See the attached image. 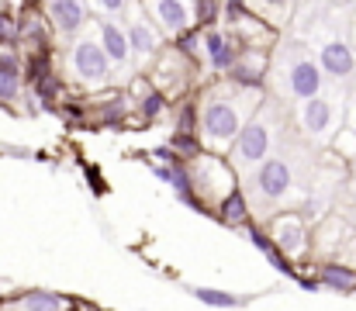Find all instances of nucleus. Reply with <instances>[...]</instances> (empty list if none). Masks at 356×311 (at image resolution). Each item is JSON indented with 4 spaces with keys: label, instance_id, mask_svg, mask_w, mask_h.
Returning <instances> with one entry per match:
<instances>
[{
    "label": "nucleus",
    "instance_id": "nucleus-15",
    "mask_svg": "<svg viewBox=\"0 0 356 311\" xmlns=\"http://www.w3.org/2000/svg\"><path fill=\"white\" fill-rule=\"evenodd\" d=\"M76 305L59 294V291H45V287H31V291H21L14 294L10 301H3L0 311H73Z\"/></svg>",
    "mask_w": 356,
    "mask_h": 311
},
{
    "label": "nucleus",
    "instance_id": "nucleus-2",
    "mask_svg": "<svg viewBox=\"0 0 356 311\" xmlns=\"http://www.w3.org/2000/svg\"><path fill=\"white\" fill-rule=\"evenodd\" d=\"M187 180L204 211L218 207L232 191H238V173L229 166L225 156L215 152H197L194 159H187Z\"/></svg>",
    "mask_w": 356,
    "mask_h": 311
},
{
    "label": "nucleus",
    "instance_id": "nucleus-8",
    "mask_svg": "<svg viewBox=\"0 0 356 311\" xmlns=\"http://www.w3.org/2000/svg\"><path fill=\"white\" fill-rule=\"evenodd\" d=\"M301 128L305 135H312L315 142H329L343 131V111L332 97H315V101L301 104Z\"/></svg>",
    "mask_w": 356,
    "mask_h": 311
},
{
    "label": "nucleus",
    "instance_id": "nucleus-21",
    "mask_svg": "<svg viewBox=\"0 0 356 311\" xmlns=\"http://www.w3.org/2000/svg\"><path fill=\"white\" fill-rule=\"evenodd\" d=\"M166 104H170V101H166L159 90H149V94H145V101L138 104V111H142V121H156V118H163Z\"/></svg>",
    "mask_w": 356,
    "mask_h": 311
},
{
    "label": "nucleus",
    "instance_id": "nucleus-29",
    "mask_svg": "<svg viewBox=\"0 0 356 311\" xmlns=\"http://www.w3.org/2000/svg\"><path fill=\"white\" fill-rule=\"evenodd\" d=\"M346 114H350V125H346V128H353L356 131V94L350 97V111H346Z\"/></svg>",
    "mask_w": 356,
    "mask_h": 311
},
{
    "label": "nucleus",
    "instance_id": "nucleus-24",
    "mask_svg": "<svg viewBox=\"0 0 356 311\" xmlns=\"http://www.w3.org/2000/svg\"><path fill=\"white\" fill-rule=\"evenodd\" d=\"M21 83L24 77H14V73H0V104H10L21 97Z\"/></svg>",
    "mask_w": 356,
    "mask_h": 311
},
{
    "label": "nucleus",
    "instance_id": "nucleus-4",
    "mask_svg": "<svg viewBox=\"0 0 356 311\" xmlns=\"http://www.w3.org/2000/svg\"><path fill=\"white\" fill-rule=\"evenodd\" d=\"M66 66H70V73H73L80 83H87V87L108 83V80H111V70H115L111 59L104 56L97 35H80V38H73V45L66 49Z\"/></svg>",
    "mask_w": 356,
    "mask_h": 311
},
{
    "label": "nucleus",
    "instance_id": "nucleus-13",
    "mask_svg": "<svg viewBox=\"0 0 356 311\" xmlns=\"http://www.w3.org/2000/svg\"><path fill=\"white\" fill-rule=\"evenodd\" d=\"M45 21H52V28L59 35H80L90 24V3L87 0H49L42 3Z\"/></svg>",
    "mask_w": 356,
    "mask_h": 311
},
{
    "label": "nucleus",
    "instance_id": "nucleus-28",
    "mask_svg": "<svg viewBox=\"0 0 356 311\" xmlns=\"http://www.w3.org/2000/svg\"><path fill=\"white\" fill-rule=\"evenodd\" d=\"M294 280H298V284H301L305 291H322V287H318V280H315V273H312V277H301V273H298Z\"/></svg>",
    "mask_w": 356,
    "mask_h": 311
},
{
    "label": "nucleus",
    "instance_id": "nucleus-3",
    "mask_svg": "<svg viewBox=\"0 0 356 311\" xmlns=\"http://www.w3.org/2000/svg\"><path fill=\"white\" fill-rule=\"evenodd\" d=\"M270 149H273V128H270V121L256 111L245 125H242V131H238V138L232 142V149H229V166L232 170H256L263 159H270Z\"/></svg>",
    "mask_w": 356,
    "mask_h": 311
},
{
    "label": "nucleus",
    "instance_id": "nucleus-1",
    "mask_svg": "<svg viewBox=\"0 0 356 311\" xmlns=\"http://www.w3.org/2000/svg\"><path fill=\"white\" fill-rule=\"evenodd\" d=\"M263 101L259 90H242L229 80H218L215 87H208L197 101V138L204 152L215 156H229L232 142L238 138L242 125L259 111L256 104Z\"/></svg>",
    "mask_w": 356,
    "mask_h": 311
},
{
    "label": "nucleus",
    "instance_id": "nucleus-25",
    "mask_svg": "<svg viewBox=\"0 0 356 311\" xmlns=\"http://www.w3.org/2000/svg\"><path fill=\"white\" fill-rule=\"evenodd\" d=\"M90 10L108 14V21H111V17H118V14H128V10H131V0H97V3H90Z\"/></svg>",
    "mask_w": 356,
    "mask_h": 311
},
{
    "label": "nucleus",
    "instance_id": "nucleus-12",
    "mask_svg": "<svg viewBox=\"0 0 356 311\" xmlns=\"http://www.w3.org/2000/svg\"><path fill=\"white\" fill-rule=\"evenodd\" d=\"M315 63L322 70V77H332V80H346L356 73V49L346 38H325L315 52Z\"/></svg>",
    "mask_w": 356,
    "mask_h": 311
},
{
    "label": "nucleus",
    "instance_id": "nucleus-27",
    "mask_svg": "<svg viewBox=\"0 0 356 311\" xmlns=\"http://www.w3.org/2000/svg\"><path fill=\"white\" fill-rule=\"evenodd\" d=\"M332 149H339L343 156H356V131L353 128H346V125H343V131L332 138Z\"/></svg>",
    "mask_w": 356,
    "mask_h": 311
},
{
    "label": "nucleus",
    "instance_id": "nucleus-9",
    "mask_svg": "<svg viewBox=\"0 0 356 311\" xmlns=\"http://www.w3.org/2000/svg\"><path fill=\"white\" fill-rule=\"evenodd\" d=\"M142 14L149 17V24L163 35V38H177L184 35L187 28H194V14H191V3L184 0H145L138 3Z\"/></svg>",
    "mask_w": 356,
    "mask_h": 311
},
{
    "label": "nucleus",
    "instance_id": "nucleus-26",
    "mask_svg": "<svg viewBox=\"0 0 356 311\" xmlns=\"http://www.w3.org/2000/svg\"><path fill=\"white\" fill-rule=\"evenodd\" d=\"M242 235H245V239H249L259 253H266V249L273 246V242H270V235H266V228H263V225H256V221H249V225L242 228Z\"/></svg>",
    "mask_w": 356,
    "mask_h": 311
},
{
    "label": "nucleus",
    "instance_id": "nucleus-19",
    "mask_svg": "<svg viewBox=\"0 0 356 311\" xmlns=\"http://www.w3.org/2000/svg\"><path fill=\"white\" fill-rule=\"evenodd\" d=\"M191 14H194V28L208 31V28H218V17H222V3H211V0H197V3H191Z\"/></svg>",
    "mask_w": 356,
    "mask_h": 311
},
{
    "label": "nucleus",
    "instance_id": "nucleus-14",
    "mask_svg": "<svg viewBox=\"0 0 356 311\" xmlns=\"http://www.w3.org/2000/svg\"><path fill=\"white\" fill-rule=\"evenodd\" d=\"M266 70H270V52H259V49H242L238 63L232 66V73H229L225 80H229V83H236V87H242V90H259V94H263Z\"/></svg>",
    "mask_w": 356,
    "mask_h": 311
},
{
    "label": "nucleus",
    "instance_id": "nucleus-5",
    "mask_svg": "<svg viewBox=\"0 0 356 311\" xmlns=\"http://www.w3.org/2000/svg\"><path fill=\"white\" fill-rule=\"evenodd\" d=\"M266 235L291 263L312 256V225L298 211H284V214L266 218Z\"/></svg>",
    "mask_w": 356,
    "mask_h": 311
},
{
    "label": "nucleus",
    "instance_id": "nucleus-11",
    "mask_svg": "<svg viewBox=\"0 0 356 311\" xmlns=\"http://www.w3.org/2000/svg\"><path fill=\"white\" fill-rule=\"evenodd\" d=\"M121 28H124V38H128V56H135V59H152V56H159L163 35L149 24V17L142 14L138 3H131L128 21H124Z\"/></svg>",
    "mask_w": 356,
    "mask_h": 311
},
{
    "label": "nucleus",
    "instance_id": "nucleus-22",
    "mask_svg": "<svg viewBox=\"0 0 356 311\" xmlns=\"http://www.w3.org/2000/svg\"><path fill=\"white\" fill-rule=\"evenodd\" d=\"M263 256H266V263H270V266H273L277 273H284V277H291V280L298 277V263H291V260H287V256H284V253H280L277 246H270V249H266Z\"/></svg>",
    "mask_w": 356,
    "mask_h": 311
},
{
    "label": "nucleus",
    "instance_id": "nucleus-6",
    "mask_svg": "<svg viewBox=\"0 0 356 311\" xmlns=\"http://www.w3.org/2000/svg\"><path fill=\"white\" fill-rule=\"evenodd\" d=\"M284 90H287V97H294V101H301V104L322 97V90H325V77H322L318 63H315L312 56H305L301 49H298V52L291 56V63H287Z\"/></svg>",
    "mask_w": 356,
    "mask_h": 311
},
{
    "label": "nucleus",
    "instance_id": "nucleus-30",
    "mask_svg": "<svg viewBox=\"0 0 356 311\" xmlns=\"http://www.w3.org/2000/svg\"><path fill=\"white\" fill-rule=\"evenodd\" d=\"M73 311H83V308H73Z\"/></svg>",
    "mask_w": 356,
    "mask_h": 311
},
{
    "label": "nucleus",
    "instance_id": "nucleus-17",
    "mask_svg": "<svg viewBox=\"0 0 356 311\" xmlns=\"http://www.w3.org/2000/svg\"><path fill=\"white\" fill-rule=\"evenodd\" d=\"M215 214H218V221H222L225 228L242 232V228L252 221V205H249V198H245V194H242V187H238V191H232L222 205L215 207Z\"/></svg>",
    "mask_w": 356,
    "mask_h": 311
},
{
    "label": "nucleus",
    "instance_id": "nucleus-7",
    "mask_svg": "<svg viewBox=\"0 0 356 311\" xmlns=\"http://www.w3.org/2000/svg\"><path fill=\"white\" fill-rule=\"evenodd\" d=\"M291 187H294V173H291L287 159H280V156H270L252 170V194L263 205H280L291 194Z\"/></svg>",
    "mask_w": 356,
    "mask_h": 311
},
{
    "label": "nucleus",
    "instance_id": "nucleus-10",
    "mask_svg": "<svg viewBox=\"0 0 356 311\" xmlns=\"http://www.w3.org/2000/svg\"><path fill=\"white\" fill-rule=\"evenodd\" d=\"M242 56V45L229 28H208L204 31V66L218 77H229Z\"/></svg>",
    "mask_w": 356,
    "mask_h": 311
},
{
    "label": "nucleus",
    "instance_id": "nucleus-20",
    "mask_svg": "<svg viewBox=\"0 0 356 311\" xmlns=\"http://www.w3.org/2000/svg\"><path fill=\"white\" fill-rule=\"evenodd\" d=\"M177 135H187V138H197V101H187L177 114ZM201 142V138H197Z\"/></svg>",
    "mask_w": 356,
    "mask_h": 311
},
{
    "label": "nucleus",
    "instance_id": "nucleus-23",
    "mask_svg": "<svg viewBox=\"0 0 356 311\" xmlns=\"http://www.w3.org/2000/svg\"><path fill=\"white\" fill-rule=\"evenodd\" d=\"M124 114H128V104L124 101H104L97 107V121L101 125H118Z\"/></svg>",
    "mask_w": 356,
    "mask_h": 311
},
{
    "label": "nucleus",
    "instance_id": "nucleus-18",
    "mask_svg": "<svg viewBox=\"0 0 356 311\" xmlns=\"http://www.w3.org/2000/svg\"><path fill=\"white\" fill-rule=\"evenodd\" d=\"M191 294L201 301V305H208V308H242L249 298H242V294H232V291H218V287H191Z\"/></svg>",
    "mask_w": 356,
    "mask_h": 311
},
{
    "label": "nucleus",
    "instance_id": "nucleus-16",
    "mask_svg": "<svg viewBox=\"0 0 356 311\" xmlns=\"http://www.w3.org/2000/svg\"><path fill=\"white\" fill-rule=\"evenodd\" d=\"M97 42L104 49V56L111 59V66H124L128 63V38H124V28L121 21H97Z\"/></svg>",
    "mask_w": 356,
    "mask_h": 311
}]
</instances>
